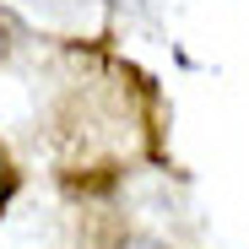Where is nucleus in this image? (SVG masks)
I'll return each instance as SVG.
<instances>
[{
  "instance_id": "f257e3e1",
  "label": "nucleus",
  "mask_w": 249,
  "mask_h": 249,
  "mask_svg": "<svg viewBox=\"0 0 249 249\" xmlns=\"http://www.w3.org/2000/svg\"><path fill=\"white\" fill-rule=\"evenodd\" d=\"M114 249H174V244H162V238H146V233H124Z\"/></svg>"
},
{
  "instance_id": "f03ea898",
  "label": "nucleus",
  "mask_w": 249,
  "mask_h": 249,
  "mask_svg": "<svg viewBox=\"0 0 249 249\" xmlns=\"http://www.w3.org/2000/svg\"><path fill=\"white\" fill-rule=\"evenodd\" d=\"M6 195H11V168L0 162V206H6Z\"/></svg>"
}]
</instances>
